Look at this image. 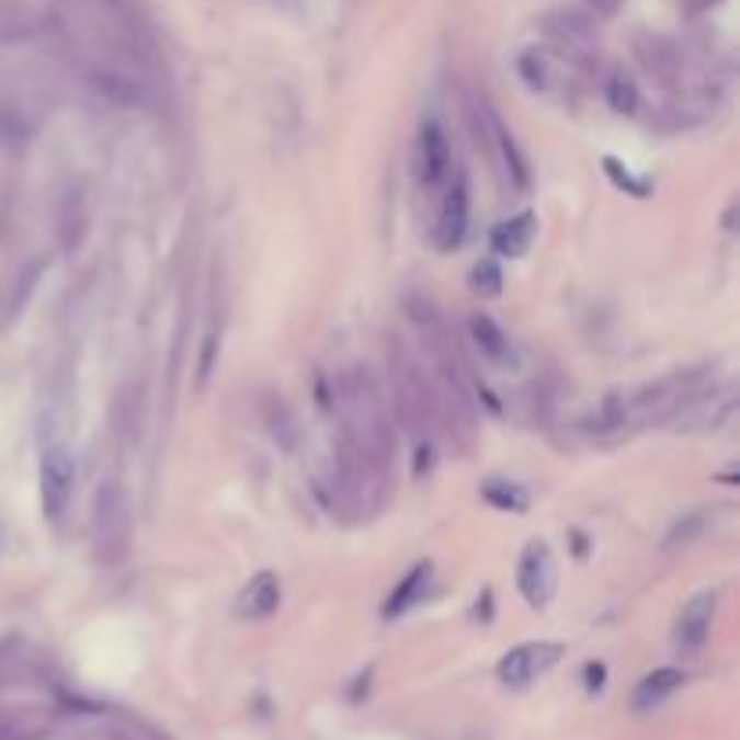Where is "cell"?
Segmentation results:
<instances>
[{"label":"cell","mask_w":740,"mask_h":740,"mask_svg":"<svg viewBox=\"0 0 740 740\" xmlns=\"http://www.w3.org/2000/svg\"><path fill=\"white\" fill-rule=\"evenodd\" d=\"M332 409H337L343 448L354 459H362L365 466L390 477L398 434H394L387 394L365 365L340 368L337 379H332Z\"/></svg>","instance_id":"1"},{"label":"cell","mask_w":740,"mask_h":740,"mask_svg":"<svg viewBox=\"0 0 740 740\" xmlns=\"http://www.w3.org/2000/svg\"><path fill=\"white\" fill-rule=\"evenodd\" d=\"M387 387L398 419L412 430V437L419 441V452H430V441L441 434V398L423 362L405 348L401 340L387 343Z\"/></svg>","instance_id":"2"},{"label":"cell","mask_w":740,"mask_h":740,"mask_svg":"<svg viewBox=\"0 0 740 740\" xmlns=\"http://www.w3.org/2000/svg\"><path fill=\"white\" fill-rule=\"evenodd\" d=\"M91 542H94V557L102 567L127 563L130 546H134V505L119 480H105V485L94 491Z\"/></svg>","instance_id":"3"},{"label":"cell","mask_w":740,"mask_h":740,"mask_svg":"<svg viewBox=\"0 0 740 740\" xmlns=\"http://www.w3.org/2000/svg\"><path fill=\"white\" fill-rule=\"evenodd\" d=\"M474 130H477V145L488 148V159L499 167V174L510 181V189L527 192L532 189V167H527L524 148L516 145L513 130L505 127L502 116L491 105H474Z\"/></svg>","instance_id":"4"},{"label":"cell","mask_w":740,"mask_h":740,"mask_svg":"<svg viewBox=\"0 0 740 740\" xmlns=\"http://www.w3.org/2000/svg\"><path fill=\"white\" fill-rule=\"evenodd\" d=\"M77 491V466L66 444H47L41 452V510L47 524H61Z\"/></svg>","instance_id":"5"},{"label":"cell","mask_w":740,"mask_h":740,"mask_svg":"<svg viewBox=\"0 0 740 740\" xmlns=\"http://www.w3.org/2000/svg\"><path fill=\"white\" fill-rule=\"evenodd\" d=\"M557 582L560 567L553 549L542 538H532L521 553V563H516V589L527 600V607H549V600L557 596Z\"/></svg>","instance_id":"6"},{"label":"cell","mask_w":740,"mask_h":740,"mask_svg":"<svg viewBox=\"0 0 740 740\" xmlns=\"http://www.w3.org/2000/svg\"><path fill=\"white\" fill-rule=\"evenodd\" d=\"M412 167H415V181L419 189H441L444 181L452 178V145L448 134H444L441 119L426 116L415 130V152H412Z\"/></svg>","instance_id":"7"},{"label":"cell","mask_w":740,"mask_h":740,"mask_svg":"<svg viewBox=\"0 0 740 740\" xmlns=\"http://www.w3.org/2000/svg\"><path fill=\"white\" fill-rule=\"evenodd\" d=\"M563 658V647L553 644V639H535V644H521L513 650L502 653L499 661V683L510 690H527L535 680H542L553 664Z\"/></svg>","instance_id":"8"},{"label":"cell","mask_w":740,"mask_h":740,"mask_svg":"<svg viewBox=\"0 0 740 740\" xmlns=\"http://www.w3.org/2000/svg\"><path fill=\"white\" fill-rule=\"evenodd\" d=\"M466 231H470V181H466L463 170L444 181V200L437 209V225H434V242L437 250L452 253L459 250Z\"/></svg>","instance_id":"9"},{"label":"cell","mask_w":740,"mask_h":740,"mask_svg":"<svg viewBox=\"0 0 740 740\" xmlns=\"http://www.w3.org/2000/svg\"><path fill=\"white\" fill-rule=\"evenodd\" d=\"M715 611H719V592L715 589H701L697 596H690L683 603L680 618H675V647L683 653H697L708 644Z\"/></svg>","instance_id":"10"},{"label":"cell","mask_w":740,"mask_h":740,"mask_svg":"<svg viewBox=\"0 0 740 740\" xmlns=\"http://www.w3.org/2000/svg\"><path fill=\"white\" fill-rule=\"evenodd\" d=\"M470 340H474V348L480 351V357L491 362L496 368H510L516 362L513 340L505 337V329L491 315H480V311L470 315Z\"/></svg>","instance_id":"11"},{"label":"cell","mask_w":740,"mask_h":740,"mask_svg":"<svg viewBox=\"0 0 740 740\" xmlns=\"http://www.w3.org/2000/svg\"><path fill=\"white\" fill-rule=\"evenodd\" d=\"M636 55L644 61V69L650 72L653 80L661 83H675L680 80V69H683V55L680 47H675L669 36H658V33H647L636 41Z\"/></svg>","instance_id":"12"},{"label":"cell","mask_w":740,"mask_h":740,"mask_svg":"<svg viewBox=\"0 0 740 740\" xmlns=\"http://www.w3.org/2000/svg\"><path fill=\"white\" fill-rule=\"evenodd\" d=\"M535 228H538V220H535L532 209H521V214L499 220L496 231H491V253L524 257L527 250H532V242H535Z\"/></svg>","instance_id":"13"},{"label":"cell","mask_w":740,"mask_h":740,"mask_svg":"<svg viewBox=\"0 0 740 740\" xmlns=\"http://www.w3.org/2000/svg\"><path fill=\"white\" fill-rule=\"evenodd\" d=\"M278 600H282V585L278 578L271 571H261L257 578H250V585L239 592V618H250V622H261V618H271V614L278 611Z\"/></svg>","instance_id":"14"},{"label":"cell","mask_w":740,"mask_h":740,"mask_svg":"<svg viewBox=\"0 0 740 740\" xmlns=\"http://www.w3.org/2000/svg\"><path fill=\"white\" fill-rule=\"evenodd\" d=\"M546 30L553 41L563 47V55H571V58L592 55V30H589V22H582L578 15H567V11L563 15H549Z\"/></svg>","instance_id":"15"},{"label":"cell","mask_w":740,"mask_h":740,"mask_svg":"<svg viewBox=\"0 0 740 740\" xmlns=\"http://www.w3.org/2000/svg\"><path fill=\"white\" fill-rule=\"evenodd\" d=\"M686 683V672L683 669H672V664H664V669H653L644 683L636 686L633 694V708L636 711H647L653 705H661L664 697H672L675 690H680Z\"/></svg>","instance_id":"16"},{"label":"cell","mask_w":740,"mask_h":740,"mask_svg":"<svg viewBox=\"0 0 740 740\" xmlns=\"http://www.w3.org/2000/svg\"><path fill=\"white\" fill-rule=\"evenodd\" d=\"M426 585H430V563H415L409 574L401 578L398 589L390 592L387 603H384V618H401L405 611H412L419 600L426 596Z\"/></svg>","instance_id":"17"},{"label":"cell","mask_w":740,"mask_h":740,"mask_svg":"<svg viewBox=\"0 0 740 740\" xmlns=\"http://www.w3.org/2000/svg\"><path fill=\"white\" fill-rule=\"evenodd\" d=\"M55 220H58V242L61 250H77L83 242V231H88V214H83V200L77 192H66L58 200V209H55Z\"/></svg>","instance_id":"18"},{"label":"cell","mask_w":740,"mask_h":740,"mask_svg":"<svg viewBox=\"0 0 740 740\" xmlns=\"http://www.w3.org/2000/svg\"><path fill=\"white\" fill-rule=\"evenodd\" d=\"M592 430H596V434H625L628 430L625 390H611L607 398L600 401V409L592 412Z\"/></svg>","instance_id":"19"},{"label":"cell","mask_w":740,"mask_h":740,"mask_svg":"<svg viewBox=\"0 0 740 740\" xmlns=\"http://www.w3.org/2000/svg\"><path fill=\"white\" fill-rule=\"evenodd\" d=\"M480 496H485L488 505H496L502 513H524L527 510V491L521 485H510V480H488L485 488H480Z\"/></svg>","instance_id":"20"},{"label":"cell","mask_w":740,"mask_h":740,"mask_svg":"<svg viewBox=\"0 0 740 740\" xmlns=\"http://www.w3.org/2000/svg\"><path fill=\"white\" fill-rule=\"evenodd\" d=\"M607 105L618 116H633L636 109H639V88H636V80L628 77V72H622V69L611 72V80H607Z\"/></svg>","instance_id":"21"},{"label":"cell","mask_w":740,"mask_h":740,"mask_svg":"<svg viewBox=\"0 0 740 740\" xmlns=\"http://www.w3.org/2000/svg\"><path fill=\"white\" fill-rule=\"evenodd\" d=\"M516 66H521V77H524V83H527V88H532V91H542V94L553 91V80H557V77H553L549 58L542 55V52H524Z\"/></svg>","instance_id":"22"},{"label":"cell","mask_w":740,"mask_h":740,"mask_svg":"<svg viewBox=\"0 0 740 740\" xmlns=\"http://www.w3.org/2000/svg\"><path fill=\"white\" fill-rule=\"evenodd\" d=\"M470 286L474 293L480 296H499L502 293V267L491 261V257H485V261H477L474 271H470Z\"/></svg>","instance_id":"23"},{"label":"cell","mask_w":740,"mask_h":740,"mask_svg":"<svg viewBox=\"0 0 740 740\" xmlns=\"http://www.w3.org/2000/svg\"><path fill=\"white\" fill-rule=\"evenodd\" d=\"M603 170H607L611 181L618 184V189H625L628 195H639V200H644V195L650 192V184H647V181H636L633 174H628V170H622L618 159H611V156H607V159H603Z\"/></svg>","instance_id":"24"},{"label":"cell","mask_w":740,"mask_h":740,"mask_svg":"<svg viewBox=\"0 0 740 740\" xmlns=\"http://www.w3.org/2000/svg\"><path fill=\"white\" fill-rule=\"evenodd\" d=\"M582 4L589 8L592 19H614L622 8V0H582Z\"/></svg>","instance_id":"25"},{"label":"cell","mask_w":740,"mask_h":740,"mask_svg":"<svg viewBox=\"0 0 740 740\" xmlns=\"http://www.w3.org/2000/svg\"><path fill=\"white\" fill-rule=\"evenodd\" d=\"M603 680H607V669H603V664H589V669H585L589 690H603Z\"/></svg>","instance_id":"26"},{"label":"cell","mask_w":740,"mask_h":740,"mask_svg":"<svg viewBox=\"0 0 740 740\" xmlns=\"http://www.w3.org/2000/svg\"><path fill=\"white\" fill-rule=\"evenodd\" d=\"M113 4H123V0H113Z\"/></svg>","instance_id":"27"}]
</instances>
